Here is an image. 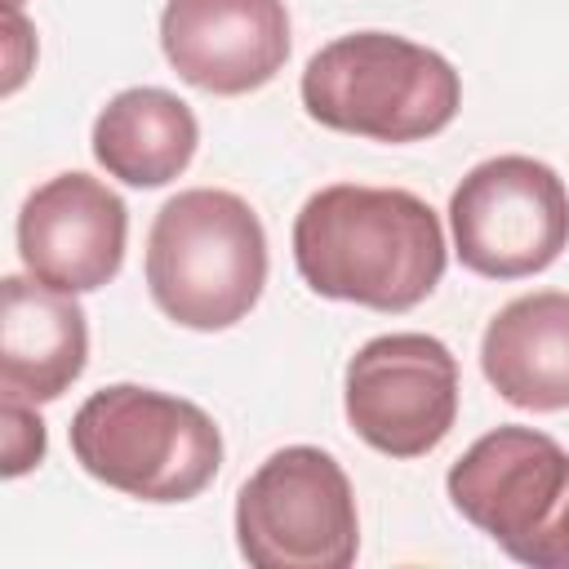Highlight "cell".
I'll return each instance as SVG.
<instances>
[{
    "label": "cell",
    "mask_w": 569,
    "mask_h": 569,
    "mask_svg": "<svg viewBox=\"0 0 569 569\" xmlns=\"http://www.w3.org/2000/svg\"><path fill=\"white\" fill-rule=\"evenodd\" d=\"M293 262L311 293L396 316L440 284L445 231L405 187L333 182L298 209Z\"/></svg>",
    "instance_id": "cell-1"
},
{
    "label": "cell",
    "mask_w": 569,
    "mask_h": 569,
    "mask_svg": "<svg viewBox=\"0 0 569 569\" xmlns=\"http://www.w3.org/2000/svg\"><path fill=\"white\" fill-rule=\"evenodd\" d=\"M267 284V231L249 200L191 187L160 204L147 236V289L182 329H231Z\"/></svg>",
    "instance_id": "cell-2"
},
{
    "label": "cell",
    "mask_w": 569,
    "mask_h": 569,
    "mask_svg": "<svg viewBox=\"0 0 569 569\" xmlns=\"http://www.w3.org/2000/svg\"><path fill=\"white\" fill-rule=\"evenodd\" d=\"M458 71L436 49L391 31L338 36L302 71L307 116L373 142H422L458 116Z\"/></svg>",
    "instance_id": "cell-3"
},
{
    "label": "cell",
    "mask_w": 569,
    "mask_h": 569,
    "mask_svg": "<svg viewBox=\"0 0 569 569\" xmlns=\"http://www.w3.org/2000/svg\"><path fill=\"white\" fill-rule=\"evenodd\" d=\"M71 453L107 489L142 502H187L213 485L222 436L200 405L116 382L76 409Z\"/></svg>",
    "instance_id": "cell-4"
},
{
    "label": "cell",
    "mask_w": 569,
    "mask_h": 569,
    "mask_svg": "<svg viewBox=\"0 0 569 569\" xmlns=\"http://www.w3.org/2000/svg\"><path fill=\"white\" fill-rule=\"evenodd\" d=\"M236 542L253 569H347L360 516L342 462L316 445L276 449L236 493Z\"/></svg>",
    "instance_id": "cell-5"
},
{
    "label": "cell",
    "mask_w": 569,
    "mask_h": 569,
    "mask_svg": "<svg viewBox=\"0 0 569 569\" xmlns=\"http://www.w3.org/2000/svg\"><path fill=\"white\" fill-rule=\"evenodd\" d=\"M458 262L485 280L547 271L569 244V191L533 156L480 160L449 196Z\"/></svg>",
    "instance_id": "cell-6"
},
{
    "label": "cell",
    "mask_w": 569,
    "mask_h": 569,
    "mask_svg": "<svg viewBox=\"0 0 569 569\" xmlns=\"http://www.w3.org/2000/svg\"><path fill=\"white\" fill-rule=\"evenodd\" d=\"M347 422L387 458L431 453L458 418V360L431 333H382L347 360Z\"/></svg>",
    "instance_id": "cell-7"
},
{
    "label": "cell",
    "mask_w": 569,
    "mask_h": 569,
    "mask_svg": "<svg viewBox=\"0 0 569 569\" xmlns=\"http://www.w3.org/2000/svg\"><path fill=\"white\" fill-rule=\"evenodd\" d=\"M569 480V453L533 427H493L449 467V502L511 560L542 529Z\"/></svg>",
    "instance_id": "cell-8"
},
{
    "label": "cell",
    "mask_w": 569,
    "mask_h": 569,
    "mask_svg": "<svg viewBox=\"0 0 569 569\" xmlns=\"http://www.w3.org/2000/svg\"><path fill=\"white\" fill-rule=\"evenodd\" d=\"M124 200L89 173H58L40 182L18 213L22 267L62 293H89L116 280L124 262Z\"/></svg>",
    "instance_id": "cell-9"
},
{
    "label": "cell",
    "mask_w": 569,
    "mask_h": 569,
    "mask_svg": "<svg viewBox=\"0 0 569 569\" xmlns=\"http://www.w3.org/2000/svg\"><path fill=\"white\" fill-rule=\"evenodd\" d=\"M160 49L191 89L253 93L289 58V13L284 0H169Z\"/></svg>",
    "instance_id": "cell-10"
},
{
    "label": "cell",
    "mask_w": 569,
    "mask_h": 569,
    "mask_svg": "<svg viewBox=\"0 0 569 569\" xmlns=\"http://www.w3.org/2000/svg\"><path fill=\"white\" fill-rule=\"evenodd\" d=\"M89 360V325L76 293L36 276L0 280V396L22 405L58 400Z\"/></svg>",
    "instance_id": "cell-11"
},
{
    "label": "cell",
    "mask_w": 569,
    "mask_h": 569,
    "mask_svg": "<svg viewBox=\"0 0 569 569\" xmlns=\"http://www.w3.org/2000/svg\"><path fill=\"white\" fill-rule=\"evenodd\" d=\"M480 369L516 409H569V293L511 298L480 338Z\"/></svg>",
    "instance_id": "cell-12"
},
{
    "label": "cell",
    "mask_w": 569,
    "mask_h": 569,
    "mask_svg": "<svg viewBox=\"0 0 569 569\" xmlns=\"http://www.w3.org/2000/svg\"><path fill=\"white\" fill-rule=\"evenodd\" d=\"M200 142V124L191 107L156 84H138L116 93L93 120V156L98 164L129 187H164L173 182Z\"/></svg>",
    "instance_id": "cell-13"
},
{
    "label": "cell",
    "mask_w": 569,
    "mask_h": 569,
    "mask_svg": "<svg viewBox=\"0 0 569 569\" xmlns=\"http://www.w3.org/2000/svg\"><path fill=\"white\" fill-rule=\"evenodd\" d=\"M0 418H4V476H22L44 458V422L36 405L22 400H4Z\"/></svg>",
    "instance_id": "cell-14"
},
{
    "label": "cell",
    "mask_w": 569,
    "mask_h": 569,
    "mask_svg": "<svg viewBox=\"0 0 569 569\" xmlns=\"http://www.w3.org/2000/svg\"><path fill=\"white\" fill-rule=\"evenodd\" d=\"M520 565H529V569H569V480H565L556 507L547 511L542 529L520 551Z\"/></svg>",
    "instance_id": "cell-15"
},
{
    "label": "cell",
    "mask_w": 569,
    "mask_h": 569,
    "mask_svg": "<svg viewBox=\"0 0 569 569\" xmlns=\"http://www.w3.org/2000/svg\"><path fill=\"white\" fill-rule=\"evenodd\" d=\"M4 4H22V0H4Z\"/></svg>",
    "instance_id": "cell-16"
}]
</instances>
